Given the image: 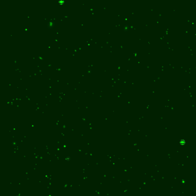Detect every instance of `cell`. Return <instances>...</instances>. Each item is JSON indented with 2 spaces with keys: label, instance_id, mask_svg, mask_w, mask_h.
<instances>
[{
  "label": "cell",
  "instance_id": "6da1fadb",
  "mask_svg": "<svg viewBox=\"0 0 196 196\" xmlns=\"http://www.w3.org/2000/svg\"><path fill=\"white\" fill-rule=\"evenodd\" d=\"M185 141L184 140H181V141H180V144L182 145H184L185 144Z\"/></svg>",
  "mask_w": 196,
  "mask_h": 196
}]
</instances>
